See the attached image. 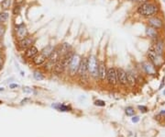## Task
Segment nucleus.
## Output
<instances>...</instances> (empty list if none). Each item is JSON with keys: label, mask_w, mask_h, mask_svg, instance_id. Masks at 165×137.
<instances>
[{"label": "nucleus", "mask_w": 165, "mask_h": 137, "mask_svg": "<svg viewBox=\"0 0 165 137\" xmlns=\"http://www.w3.org/2000/svg\"><path fill=\"white\" fill-rule=\"evenodd\" d=\"M159 12H160V7L156 3L150 1L145 4L139 5V7H137V13L141 17L146 18L156 16L159 14Z\"/></svg>", "instance_id": "1"}, {"label": "nucleus", "mask_w": 165, "mask_h": 137, "mask_svg": "<svg viewBox=\"0 0 165 137\" xmlns=\"http://www.w3.org/2000/svg\"><path fill=\"white\" fill-rule=\"evenodd\" d=\"M87 65H88V72L91 74L92 77L96 78L98 77L99 63L95 54H92L89 56V58H87Z\"/></svg>", "instance_id": "2"}, {"label": "nucleus", "mask_w": 165, "mask_h": 137, "mask_svg": "<svg viewBox=\"0 0 165 137\" xmlns=\"http://www.w3.org/2000/svg\"><path fill=\"white\" fill-rule=\"evenodd\" d=\"M147 58L150 62H152L155 66H161V65L163 64L164 60L162 59V56L158 55L155 52L153 46H152L147 51Z\"/></svg>", "instance_id": "3"}, {"label": "nucleus", "mask_w": 165, "mask_h": 137, "mask_svg": "<svg viewBox=\"0 0 165 137\" xmlns=\"http://www.w3.org/2000/svg\"><path fill=\"white\" fill-rule=\"evenodd\" d=\"M147 23H148V26L152 27L158 31H162L164 28V21L159 15L147 18Z\"/></svg>", "instance_id": "4"}, {"label": "nucleus", "mask_w": 165, "mask_h": 137, "mask_svg": "<svg viewBox=\"0 0 165 137\" xmlns=\"http://www.w3.org/2000/svg\"><path fill=\"white\" fill-rule=\"evenodd\" d=\"M106 79L107 82L112 86H115L117 84V70L115 67L107 68L106 72Z\"/></svg>", "instance_id": "5"}, {"label": "nucleus", "mask_w": 165, "mask_h": 137, "mask_svg": "<svg viewBox=\"0 0 165 137\" xmlns=\"http://www.w3.org/2000/svg\"><path fill=\"white\" fill-rule=\"evenodd\" d=\"M35 40L33 39L32 37L27 36L24 39H22L20 41H18V49L20 51H25L26 49H28L29 47H30L31 45H33Z\"/></svg>", "instance_id": "6"}, {"label": "nucleus", "mask_w": 165, "mask_h": 137, "mask_svg": "<svg viewBox=\"0 0 165 137\" xmlns=\"http://www.w3.org/2000/svg\"><path fill=\"white\" fill-rule=\"evenodd\" d=\"M15 32H16V37L18 41H20L22 39H24L25 37L29 36V32H28L27 27L24 23L17 25L16 29H15Z\"/></svg>", "instance_id": "7"}, {"label": "nucleus", "mask_w": 165, "mask_h": 137, "mask_svg": "<svg viewBox=\"0 0 165 137\" xmlns=\"http://www.w3.org/2000/svg\"><path fill=\"white\" fill-rule=\"evenodd\" d=\"M80 62H81V57H80L78 54H74L72 62H71V64H69V71H70L71 75H74L77 73Z\"/></svg>", "instance_id": "8"}, {"label": "nucleus", "mask_w": 165, "mask_h": 137, "mask_svg": "<svg viewBox=\"0 0 165 137\" xmlns=\"http://www.w3.org/2000/svg\"><path fill=\"white\" fill-rule=\"evenodd\" d=\"M87 72H88L87 58L84 57V58H82V59H81V62H80L79 68H78L77 73H78V75H79L81 77H86Z\"/></svg>", "instance_id": "9"}, {"label": "nucleus", "mask_w": 165, "mask_h": 137, "mask_svg": "<svg viewBox=\"0 0 165 137\" xmlns=\"http://www.w3.org/2000/svg\"><path fill=\"white\" fill-rule=\"evenodd\" d=\"M38 54H39V50L37 47L35 45H31L24 51V57L27 60H32Z\"/></svg>", "instance_id": "10"}, {"label": "nucleus", "mask_w": 165, "mask_h": 137, "mask_svg": "<svg viewBox=\"0 0 165 137\" xmlns=\"http://www.w3.org/2000/svg\"><path fill=\"white\" fill-rule=\"evenodd\" d=\"M153 48L156 52V54L158 55H161V56H163V54L165 52V43L163 40L162 39H158L155 41V43L153 44Z\"/></svg>", "instance_id": "11"}, {"label": "nucleus", "mask_w": 165, "mask_h": 137, "mask_svg": "<svg viewBox=\"0 0 165 137\" xmlns=\"http://www.w3.org/2000/svg\"><path fill=\"white\" fill-rule=\"evenodd\" d=\"M117 70V82L121 84L122 86H127L128 79H127V72L122 68H119Z\"/></svg>", "instance_id": "12"}, {"label": "nucleus", "mask_w": 165, "mask_h": 137, "mask_svg": "<svg viewBox=\"0 0 165 137\" xmlns=\"http://www.w3.org/2000/svg\"><path fill=\"white\" fill-rule=\"evenodd\" d=\"M142 67L148 75H155L156 74V66H155L152 62H150L149 60L142 63Z\"/></svg>", "instance_id": "13"}, {"label": "nucleus", "mask_w": 165, "mask_h": 137, "mask_svg": "<svg viewBox=\"0 0 165 137\" xmlns=\"http://www.w3.org/2000/svg\"><path fill=\"white\" fill-rule=\"evenodd\" d=\"M47 59H48V58H47V56L40 52V53L38 54L35 57L32 59V62L36 65V66H40V65L44 64L46 63Z\"/></svg>", "instance_id": "14"}, {"label": "nucleus", "mask_w": 165, "mask_h": 137, "mask_svg": "<svg viewBox=\"0 0 165 137\" xmlns=\"http://www.w3.org/2000/svg\"><path fill=\"white\" fill-rule=\"evenodd\" d=\"M106 72L107 68L106 66V64L104 61H101L98 65V77L100 78L102 81H104L106 78Z\"/></svg>", "instance_id": "15"}, {"label": "nucleus", "mask_w": 165, "mask_h": 137, "mask_svg": "<svg viewBox=\"0 0 165 137\" xmlns=\"http://www.w3.org/2000/svg\"><path fill=\"white\" fill-rule=\"evenodd\" d=\"M146 35L152 40H158L159 31L154 29V28H152V27H150V26H147L146 27Z\"/></svg>", "instance_id": "16"}, {"label": "nucleus", "mask_w": 165, "mask_h": 137, "mask_svg": "<svg viewBox=\"0 0 165 137\" xmlns=\"http://www.w3.org/2000/svg\"><path fill=\"white\" fill-rule=\"evenodd\" d=\"M74 54H75L73 53L72 50H71V51H69L65 55H63L62 58H61V61L63 62V65H64L65 67L69 66V64H71V62H72V60H73V55H74Z\"/></svg>", "instance_id": "17"}, {"label": "nucleus", "mask_w": 165, "mask_h": 137, "mask_svg": "<svg viewBox=\"0 0 165 137\" xmlns=\"http://www.w3.org/2000/svg\"><path fill=\"white\" fill-rule=\"evenodd\" d=\"M65 69V66L63 65V62L61 61V59L59 61H57L54 65H53V72L56 75H61L63 73V71Z\"/></svg>", "instance_id": "18"}, {"label": "nucleus", "mask_w": 165, "mask_h": 137, "mask_svg": "<svg viewBox=\"0 0 165 137\" xmlns=\"http://www.w3.org/2000/svg\"><path fill=\"white\" fill-rule=\"evenodd\" d=\"M57 49L59 51V54H60L61 58H62L63 56L67 54L69 51H71V46L68 43H63V44H61Z\"/></svg>", "instance_id": "19"}, {"label": "nucleus", "mask_w": 165, "mask_h": 137, "mask_svg": "<svg viewBox=\"0 0 165 137\" xmlns=\"http://www.w3.org/2000/svg\"><path fill=\"white\" fill-rule=\"evenodd\" d=\"M127 79H128V84L129 86H131V87L136 86L137 79L134 75H132L131 73H127Z\"/></svg>", "instance_id": "20"}, {"label": "nucleus", "mask_w": 165, "mask_h": 137, "mask_svg": "<svg viewBox=\"0 0 165 137\" xmlns=\"http://www.w3.org/2000/svg\"><path fill=\"white\" fill-rule=\"evenodd\" d=\"M53 50H54V48L51 45H48V46H46L45 48L41 51V53L42 54H44L46 56H47V58H49V56L51 54V53L53 52Z\"/></svg>", "instance_id": "21"}, {"label": "nucleus", "mask_w": 165, "mask_h": 137, "mask_svg": "<svg viewBox=\"0 0 165 137\" xmlns=\"http://www.w3.org/2000/svg\"><path fill=\"white\" fill-rule=\"evenodd\" d=\"M11 6V0H2V2L0 3V7L3 10H7Z\"/></svg>", "instance_id": "22"}, {"label": "nucleus", "mask_w": 165, "mask_h": 137, "mask_svg": "<svg viewBox=\"0 0 165 137\" xmlns=\"http://www.w3.org/2000/svg\"><path fill=\"white\" fill-rule=\"evenodd\" d=\"M9 18V14L7 12H1L0 13V23H6Z\"/></svg>", "instance_id": "23"}, {"label": "nucleus", "mask_w": 165, "mask_h": 137, "mask_svg": "<svg viewBox=\"0 0 165 137\" xmlns=\"http://www.w3.org/2000/svg\"><path fill=\"white\" fill-rule=\"evenodd\" d=\"M21 7H18V6H14L13 9H12V14L14 16H18L20 14L21 11Z\"/></svg>", "instance_id": "24"}, {"label": "nucleus", "mask_w": 165, "mask_h": 137, "mask_svg": "<svg viewBox=\"0 0 165 137\" xmlns=\"http://www.w3.org/2000/svg\"><path fill=\"white\" fill-rule=\"evenodd\" d=\"M33 77H34V78L36 80H43L44 79L43 75H42L40 72H39V71H35L34 74H33Z\"/></svg>", "instance_id": "25"}, {"label": "nucleus", "mask_w": 165, "mask_h": 137, "mask_svg": "<svg viewBox=\"0 0 165 137\" xmlns=\"http://www.w3.org/2000/svg\"><path fill=\"white\" fill-rule=\"evenodd\" d=\"M126 113H127V115L132 116V115H134L135 111H134V109L132 108V107H128V108L126 109Z\"/></svg>", "instance_id": "26"}, {"label": "nucleus", "mask_w": 165, "mask_h": 137, "mask_svg": "<svg viewBox=\"0 0 165 137\" xmlns=\"http://www.w3.org/2000/svg\"><path fill=\"white\" fill-rule=\"evenodd\" d=\"M25 4V0H14V6L22 7Z\"/></svg>", "instance_id": "27"}, {"label": "nucleus", "mask_w": 165, "mask_h": 137, "mask_svg": "<svg viewBox=\"0 0 165 137\" xmlns=\"http://www.w3.org/2000/svg\"><path fill=\"white\" fill-rule=\"evenodd\" d=\"M55 108H58L59 110H61L62 111H68L70 110V108L67 106H64V105H60V106H54Z\"/></svg>", "instance_id": "28"}, {"label": "nucleus", "mask_w": 165, "mask_h": 137, "mask_svg": "<svg viewBox=\"0 0 165 137\" xmlns=\"http://www.w3.org/2000/svg\"><path fill=\"white\" fill-rule=\"evenodd\" d=\"M5 31H6V27L2 23H0V38L5 34Z\"/></svg>", "instance_id": "29"}, {"label": "nucleus", "mask_w": 165, "mask_h": 137, "mask_svg": "<svg viewBox=\"0 0 165 137\" xmlns=\"http://www.w3.org/2000/svg\"><path fill=\"white\" fill-rule=\"evenodd\" d=\"M96 106H101V107H104L106 105V103H105V101H103V100H97L96 101Z\"/></svg>", "instance_id": "30"}, {"label": "nucleus", "mask_w": 165, "mask_h": 137, "mask_svg": "<svg viewBox=\"0 0 165 137\" xmlns=\"http://www.w3.org/2000/svg\"><path fill=\"white\" fill-rule=\"evenodd\" d=\"M4 62H5V59L3 56H0V71L2 70L3 66H4Z\"/></svg>", "instance_id": "31"}, {"label": "nucleus", "mask_w": 165, "mask_h": 137, "mask_svg": "<svg viewBox=\"0 0 165 137\" xmlns=\"http://www.w3.org/2000/svg\"><path fill=\"white\" fill-rule=\"evenodd\" d=\"M139 110L142 111V112H146V111H148L147 107H145V106H139Z\"/></svg>", "instance_id": "32"}, {"label": "nucleus", "mask_w": 165, "mask_h": 137, "mask_svg": "<svg viewBox=\"0 0 165 137\" xmlns=\"http://www.w3.org/2000/svg\"><path fill=\"white\" fill-rule=\"evenodd\" d=\"M137 3H138L139 5H141V4H145V3H147L149 2L150 0H136Z\"/></svg>", "instance_id": "33"}, {"label": "nucleus", "mask_w": 165, "mask_h": 137, "mask_svg": "<svg viewBox=\"0 0 165 137\" xmlns=\"http://www.w3.org/2000/svg\"><path fill=\"white\" fill-rule=\"evenodd\" d=\"M139 121V118L138 116H135V117L132 118V121L133 122H138Z\"/></svg>", "instance_id": "34"}, {"label": "nucleus", "mask_w": 165, "mask_h": 137, "mask_svg": "<svg viewBox=\"0 0 165 137\" xmlns=\"http://www.w3.org/2000/svg\"><path fill=\"white\" fill-rule=\"evenodd\" d=\"M9 87H10V88H17V87H18V85H17V84H11L10 86H9Z\"/></svg>", "instance_id": "35"}, {"label": "nucleus", "mask_w": 165, "mask_h": 137, "mask_svg": "<svg viewBox=\"0 0 165 137\" xmlns=\"http://www.w3.org/2000/svg\"><path fill=\"white\" fill-rule=\"evenodd\" d=\"M164 84H165V82H164V77H163L162 81V84H161V86H160L159 89H162V87H164Z\"/></svg>", "instance_id": "36"}, {"label": "nucleus", "mask_w": 165, "mask_h": 137, "mask_svg": "<svg viewBox=\"0 0 165 137\" xmlns=\"http://www.w3.org/2000/svg\"><path fill=\"white\" fill-rule=\"evenodd\" d=\"M128 1H130V2H132V1H136V0H128Z\"/></svg>", "instance_id": "37"}, {"label": "nucleus", "mask_w": 165, "mask_h": 137, "mask_svg": "<svg viewBox=\"0 0 165 137\" xmlns=\"http://www.w3.org/2000/svg\"><path fill=\"white\" fill-rule=\"evenodd\" d=\"M163 94H164V95H165V90H164V91H163Z\"/></svg>", "instance_id": "38"}, {"label": "nucleus", "mask_w": 165, "mask_h": 137, "mask_svg": "<svg viewBox=\"0 0 165 137\" xmlns=\"http://www.w3.org/2000/svg\"><path fill=\"white\" fill-rule=\"evenodd\" d=\"M163 2H164V3H165V0H163Z\"/></svg>", "instance_id": "39"}]
</instances>
